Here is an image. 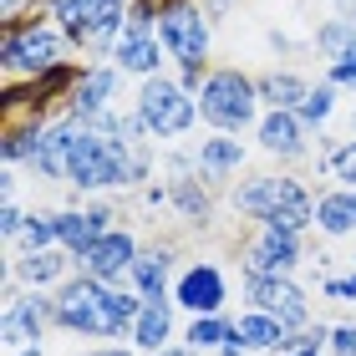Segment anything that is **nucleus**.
<instances>
[{
    "label": "nucleus",
    "mask_w": 356,
    "mask_h": 356,
    "mask_svg": "<svg viewBox=\"0 0 356 356\" xmlns=\"http://www.w3.org/2000/svg\"><path fill=\"white\" fill-rule=\"evenodd\" d=\"M250 138H254V148L265 158H275L280 168H296L305 158H316V133L296 118V112H265Z\"/></svg>",
    "instance_id": "obj_11"
},
{
    "label": "nucleus",
    "mask_w": 356,
    "mask_h": 356,
    "mask_svg": "<svg viewBox=\"0 0 356 356\" xmlns=\"http://www.w3.org/2000/svg\"><path fill=\"white\" fill-rule=\"evenodd\" d=\"M138 254H143L138 229H133V224H118V229L102 234V239L82 254V260H76V270H87V275H97V280H107V285H127Z\"/></svg>",
    "instance_id": "obj_14"
},
{
    "label": "nucleus",
    "mask_w": 356,
    "mask_h": 356,
    "mask_svg": "<svg viewBox=\"0 0 356 356\" xmlns=\"http://www.w3.org/2000/svg\"><path fill=\"white\" fill-rule=\"evenodd\" d=\"M285 321H275L270 311H254V305H239L234 316V341H245L250 356H280L285 351Z\"/></svg>",
    "instance_id": "obj_23"
},
{
    "label": "nucleus",
    "mask_w": 356,
    "mask_h": 356,
    "mask_svg": "<svg viewBox=\"0 0 356 356\" xmlns=\"http://www.w3.org/2000/svg\"><path fill=\"white\" fill-rule=\"evenodd\" d=\"M153 356H199L193 346H184V341H173V346H163V351H153Z\"/></svg>",
    "instance_id": "obj_41"
},
{
    "label": "nucleus",
    "mask_w": 356,
    "mask_h": 356,
    "mask_svg": "<svg viewBox=\"0 0 356 356\" xmlns=\"http://www.w3.org/2000/svg\"><path fill=\"white\" fill-rule=\"evenodd\" d=\"M118 229V209L107 199H87V204H67L56 209V245L72 254V260H82V254L97 245L102 234Z\"/></svg>",
    "instance_id": "obj_12"
},
{
    "label": "nucleus",
    "mask_w": 356,
    "mask_h": 356,
    "mask_svg": "<svg viewBox=\"0 0 356 356\" xmlns=\"http://www.w3.org/2000/svg\"><path fill=\"white\" fill-rule=\"evenodd\" d=\"M346 10H351V15H356V0H351V6H346Z\"/></svg>",
    "instance_id": "obj_44"
},
{
    "label": "nucleus",
    "mask_w": 356,
    "mask_h": 356,
    "mask_svg": "<svg viewBox=\"0 0 356 356\" xmlns=\"http://www.w3.org/2000/svg\"><path fill=\"white\" fill-rule=\"evenodd\" d=\"M311 51L321 67H331V61H341L356 51V15L341 10V15H326V21L316 26V36H311Z\"/></svg>",
    "instance_id": "obj_28"
},
{
    "label": "nucleus",
    "mask_w": 356,
    "mask_h": 356,
    "mask_svg": "<svg viewBox=\"0 0 356 356\" xmlns=\"http://www.w3.org/2000/svg\"><path fill=\"white\" fill-rule=\"evenodd\" d=\"M178 341L193 346V351H219L224 341H234V316L224 311V316H188L184 321V331H178Z\"/></svg>",
    "instance_id": "obj_30"
},
{
    "label": "nucleus",
    "mask_w": 356,
    "mask_h": 356,
    "mask_svg": "<svg viewBox=\"0 0 356 356\" xmlns=\"http://www.w3.org/2000/svg\"><path fill=\"white\" fill-rule=\"evenodd\" d=\"M51 331H56V290H21L0 311V346L6 351L41 346Z\"/></svg>",
    "instance_id": "obj_9"
},
{
    "label": "nucleus",
    "mask_w": 356,
    "mask_h": 356,
    "mask_svg": "<svg viewBox=\"0 0 356 356\" xmlns=\"http://www.w3.org/2000/svg\"><path fill=\"white\" fill-rule=\"evenodd\" d=\"M118 97H122V72L112 67V61H87L82 67V82L72 87L67 97V118H76L82 127H92L97 118H107L112 107H118Z\"/></svg>",
    "instance_id": "obj_13"
},
{
    "label": "nucleus",
    "mask_w": 356,
    "mask_h": 356,
    "mask_svg": "<svg viewBox=\"0 0 356 356\" xmlns=\"http://www.w3.org/2000/svg\"><path fill=\"white\" fill-rule=\"evenodd\" d=\"M72 56H76V46L51 15L0 21V72H6V82H15V76H41V72L61 67V61H72Z\"/></svg>",
    "instance_id": "obj_4"
},
{
    "label": "nucleus",
    "mask_w": 356,
    "mask_h": 356,
    "mask_svg": "<svg viewBox=\"0 0 356 356\" xmlns=\"http://www.w3.org/2000/svg\"><path fill=\"white\" fill-rule=\"evenodd\" d=\"M15 250H61L56 245V209H31L26 214V229H21V239H15Z\"/></svg>",
    "instance_id": "obj_31"
},
{
    "label": "nucleus",
    "mask_w": 356,
    "mask_h": 356,
    "mask_svg": "<svg viewBox=\"0 0 356 356\" xmlns=\"http://www.w3.org/2000/svg\"><path fill=\"white\" fill-rule=\"evenodd\" d=\"M321 300H331V305H356V265H351V270H326V275H321Z\"/></svg>",
    "instance_id": "obj_32"
},
{
    "label": "nucleus",
    "mask_w": 356,
    "mask_h": 356,
    "mask_svg": "<svg viewBox=\"0 0 356 356\" xmlns=\"http://www.w3.org/2000/svg\"><path fill=\"white\" fill-rule=\"evenodd\" d=\"M214 356H250V346H245V341H224Z\"/></svg>",
    "instance_id": "obj_40"
},
{
    "label": "nucleus",
    "mask_w": 356,
    "mask_h": 356,
    "mask_svg": "<svg viewBox=\"0 0 356 356\" xmlns=\"http://www.w3.org/2000/svg\"><path fill=\"white\" fill-rule=\"evenodd\" d=\"M254 87H260L265 112H296L311 92V76L296 67H270V72H254Z\"/></svg>",
    "instance_id": "obj_25"
},
{
    "label": "nucleus",
    "mask_w": 356,
    "mask_h": 356,
    "mask_svg": "<svg viewBox=\"0 0 356 356\" xmlns=\"http://www.w3.org/2000/svg\"><path fill=\"white\" fill-rule=\"evenodd\" d=\"M158 15H163V0H133L127 6V31H158Z\"/></svg>",
    "instance_id": "obj_33"
},
{
    "label": "nucleus",
    "mask_w": 356,
    "mask_h": 356,
    "mask_svg": "<svg viewBox=\"0 0 356 356\" xmlns=\"http://www.w3.org/2000/svg\"><path fill=\"white\" fill-rule=\"evenodd\" d=\"M204 6H209V15H214V21H224V15H229V6H234V0H204Z\"/></svg>",
    "instance_id": "obj_39"
},
{
    "label": "nucleus",
    "mask_w": 356,
    "mask_h": 356,
    "mask_svg": "<svg viewBox=\"0 0 356 356\" xmlns=\"http://www.w3.org/2000/svg\"><path fill=\"white\" fill-rule=\"evenodd\" d=\"M133 158L138 148L122 133H102V127H82L67 163V188L82 199H107L118 188H133Z\"/></svg>",
    "instance_id": "obj_2"
},
{
    "label": "nucleus",
    "mask_w": 356,
    "mask_h": 356,
    "mask_svg": "<svg viewBox=\"0 0 356 356\" xmlns=\"http://www.w3.org/2000/svg\"><path fill=\"white\" fill-rule=\"evenodd\" d=\"M305 265V234L254 224L250 239L239 245V275H300Z\"/></svg>",
    "instance_id": "obj_10"
},
{
    "label": "nucleus",
    "mask_w": 356,
    "mask_h": 356,
    "mask_svg": "<svg viewBox=\"0 0 356 356\" xmlns=\"http://www.w3.org/2000/svg\"><path fill=\"white\" fill-rule=\"evenodd\" d=\"M26 214L31 209H21L15 199H6V209H0V239H6L10 250H15V239H21V229H26Z\"/></svg>",
    "instance_id": "obj_34"
},
{
    "label": "nucleus",
    "mask_w": 356,
    "mask_h": 356,
    "mask_svg": "<svg viewBox=\"0 0 356 356\" xmlns=\"http://www.w3.org/2000/svg\"><path fill=\"white\" fill-rule=\"evenodd\" d=\"M6 356H46V346H21V351H6Z\"/></svg>",
    "instance_id": "obj_43"
},
{
    "label": "nucleus",
    "mask_w": 356,
    "mask_h": 356,
    "mask_svg": "<svg viewBox=\"0 0 356 356\" xmlns=\"http://www.w3.org/2000/svg\"><path fill=\"white\" fill-rule=\"evenodd\" d=\"M316 178L341 184V188H356V138L321 133V143H316Z\"/></svg>",
    "instance_id": "obj_27"
},
{
    "label": "nucleus",
    "mask_w": 356,
    "mask_h": 356,
    "mask_svg": "<svg viewBox=\"0 0 356 356\" xmlns=\"http://www.w3.org/2000/svg\"><path fill=\"white\" fill-rule=\"evenodd\" d=\"M321 76H326V82H336L346 97H356V51L341 56V61H331V67H321Z\"/></svg>",
    "instance_id": "obj_35"
},
{
    "label": "nucleus",
    "mask_w": 356,
    "mask_h": 356,
    "mask_svg": "<svg viewBox=\"0 0 356 356\" xmlns=\"http://www.w3.org/2000/svg\"><path fill=\"white\" fill-rule=\"evenodd\" d=\"M72 356H143L138 346L127 341H102V346H87V351H72Z\"/></svg>",
    "instance_id": "obj_38"
},
{
    "label": "nucleus",
    "mask_w": 356,
    "mask_h": 356,
    "mask_svg": "<svg viewBox=\"0 0 356 356\" xmlns=\"http://www.w3.org/2000/svg\"><path fill=\"white\" fill-rule=\"evenodd\" d=\"M265 118V102H260V87L245 67L234 61H214L199 87V122L209 133H234V138H250Z\"/></svg>",
    "instance_id": "obj_3"
},
{
    "label": "nucleus",
    "mask_w": 356,
    "mask_h": 356,
    "mask_svg": "<svg viewBox=\"0 0 356 356\" xmlns=\"http://www.w3.org/2000/svg\"><path fill=\"white\" fill-rule=\"evenodd\" d=\"M46 0H0V21H21V15H36Z\"/></svg>",
    "instance_id": "obj_37"
},
{
    "label": "nucleus",
    "mask_w": 356,
    "mask_h": 356,
    "mask_svg": "<svg viewBox=\"0 0 356 356\" xmlns=\"http://www.w3.org/2000/svg\"><path fill=\"white\" fill-rule=\"evenodd\" d=\"M178 270H184V265H178V245H173V239H158V245H143L133 275H127V285H133L143 300H163V296H173Z\"/></svg>",
    "instance_id": "obj_17"
},
{
    "label": "nucleus",
    "mask_w": 356,
    "mask_h": 356,
    "mask_svg": "<svg viewBox=\"0 0 356 356\" xmlns=\"http://www.w3.org/2000/svg\"><path fill=\"white\" fill-rule=\"evenodd\" d=\"M341 87H336V82H326V76H316V82H311V92H305V102L296 107V118L305 122V127H311V133H326V127L336 122V112H341Z\"/></svg>",
    "instance_id": "obj_29"
},
{
    "label": "nucleus",
    "mask_w": 356,
    "mask_h": 356,
    "mask_svg": "<svg viewBox=\"0 0 356 356\" xmlns=\"http://www.w3.org/2000/svg\"><path fill=\"white\" fill-rule=\"evenodd\" d=\"M193 158H199V178L204 184L224 188V184H234V178L245 173L250 148H245V138H234V133H209V138L193 143Z\"/></svg>",
    "instance_id": "obj_16"
},
{
    "label": "nucleus",
    "mask_w": 356,
    "mask_h": 356,
    "mask_svg": "<svg viewBox=\"0 0 356 356\" xmlns=\"http://www.w3.org/2000/svg\"><path fill=\"white\" fill-rule=\"evenodd\" d=\"M214 15H209L204 0H163V15H158V41L173 67H214Z\"/></svg>",
    "instance_id": "obj_6"
},
{
    "label": "nucleus",
    "mask_w": 356,
    "mask_h": 356,
    "mask_svg": "<svg viewBox=\"0 0 356 356\" xmlns=\"http://www.w3.org/2000/svg\"><path fill=\"white\" fill-rule=\"evenodd\" d=\"M214 184H204L199 173H188V178H168V209L184 224H199V229H209L214 224Z\"/></svg>",
    "instance_id": "obj_24"
},
{
    "label": "nucleus",
    "mask_w": 356,
    "mask_h": 356,
    "mask_svg": "<svg viewBox=\"0 0 356 356\" xmlns=\"http://www.w3.org/2000/svg\"><path fill=\"white\" fill-rule=\"evenodd\" d=\"M133 0H46V6L36 10V15H51V21L72 36V46H76V56H82V41H87V31L97 26V21H107V15H122Z\"/></svg>",
    "instance_id": "obj_19"
},
{
    "label": "nucleus",
    "mask_w": 356,
    "mask_h": 356,
    "mask_svg": "<svg viewBox=\"0 0 356 356\" xmlns=\"http://www.w3.org/2000/svg\"><path fill=\"white\" fill-rule=\"evenodd\" d=\"M290 356H331L326 346H300V351H290Z\"/></svg>",
    "instance_id": "obj_42"
},
{
    "label": "nucleus",
    "mask_w": 356,
    "mask_h": 356,
    "mask_svg": "<svg viewBox=\"0 0 356 356\" xmlns=\"http://www.w3.org/2000/svg\"><path fill=\"white\" fill-rule=\"evenodd\" d=\"M234 300V285H229V270H224L219 260H209V254H199V260H188L184 270H178L173 280V305L184 316H224Z\"/></svg>",
    "instance_id": "obj_8"
},
{
    "label": "nucleus",
    "mask_w": 356,
    "mask_h": 356,
    "mask_svg": "<svg viewBox=\"0 0 356 356\" xmlns=\"http://www.w3.org/2000/svg\"><path fill=\"white\" fill-rule=\"evenodd\" d=\"M239 300L254 311H270L275 321H285V331H305L316 321L311 290L296 275H239Z\"/></svg>",
    "instance_id": "obj_7"
},
{
    "label": "nucleus",
    "mask_w": 356,
    "mask_h": 356,
    "mask_svg": "<svg viewBox=\"0 0 356 356\" xmlns=\"http://www.w3.org/2000/svg\"><path fill=\"white\" fill-rule=\"evenodd\" d=\"M178 305H173V296H163V300H143V311H138V321H133V336H127V346H138L143 356H153V351H163V346H173L178 341Z\"/></svg>",
    "instance_id": "obj_21"
},
{
    "label": "nucleus",
    "mask_w": 356,
    "mask_h": 356,
    "mask_svg": "<svg viewBox=\"0 0 356 356\" xmlns=\"http://www.w3.org/2000/svg\"><path fill=\"white\" fill-rule=\"evenodd\" d=\"M143 296L133 285H107L97 275L76 270L56 285V331L76 341H127Z\"/></svg>",
    "instance_id": "obj_1"
},
{
    "label": "nucleus",
    "mask_w": 356,
    "mask_h": 356,
    "mask_svg": "<svg viewBox=\"0 0 356 356\" xmlns=\"http://www.w3.org/2000/svg\"><path fill=\"white\" fill-rule=\"evenodd\" d=\"M133 112L143 118L148 138H153V143H163V148L184 143L193 127H199V97H193L188 87H178V76H173V72L138 82V92H133Z\"/></svg>",
    "instance_id": "obj_5"
},
{
    "label": "nucleus",
    "mask_w": 356,
    "mask_h": 356,
    "mask_svg": "<svg viewBox=\"0 0 356 356\" xmlns=\"http://www.w3.org/2000/svg\"><path fill=\"white\" fill-rule=\"evenodd\" d=\"M76 138H82V122L67 118V112H56V118L46 122V133L36 143V153H31L26 173L36 178V184H67V163H72Z\"/></svg>",
    "instance_id": "obj_15"
},
{
    "label": "nucleus",
    "mask_w": 356,
    "mask_h": 356,
    "mask_svg": "<svg viewBox=\"0 0 356 356\" xmlns=\"http://www.w3.org/2000/svg\"><path fill=\"white\" fill-rule=\"evenodd\" d=\"M6 275L21 290H56L67 275H76V260L67 250H10V265H6Z\"/></svg>",
    "instance_id": "obj_18"
},
{
    "label": "nucleus",
    "mask_w": 356,
    "mask_h": 356,
    "mask_svg": "<svg viewBox=\"0 0 356 356\" xmlns=\"http://www.w3.org/2000/svg\"><path fill=\"white\" fill-rule=\"evenodd\" d=\"M56 112H31V118H6V138H0V158H6V168H26L31 153H36V143L46 133V122H51Z\"/></svg>",
    "instance_id": "obj_26"
},
{
    "label": "nucleus",
    "mask_w": 356,
    "mask_h": 356,
    "mask_svg": "<svg viewBox=\"0 0 356 356\" xmlns=\"http://www.w3.org/2000/svg\"><path fill=\"white\" fill-rule=\"evenodd\" d=\"M326 351H331V356H356V321H336Z\"/></svg>",
    "instance_id": "obj_36"
},
{
    "label": "nucleus",
    "mask_w": 356,
    "mask_h": 356,
    "mask_svg": "<svg viewBox=\"0 0 356 356\" xmlns=\"http://www.w3.org/2000/svg\"><path fill=\"white\" fill-rule=\"evenodd\" d=\"M112 67L122 76H133V82H148V76H163L173 61L163 51V41H158V31H127L118 41V51H112Z\"/></svg>",
    "instance_id": "obj_20"
},
{
    "label": "nucleus",
    "mask_w": 356,
    "mask_h": 356,
    "mask_svg": "<svg viewBox=\"0 0 356 356\" xmlns=\"http://www.w3.org/2000/svg\"><path fill=\"white\" fill-rule=\"evenodd\" d=\"M316 234L321 239H351L356 234V188L326 184L316 193Z\"/></svg>",
    "instance_id": "obj_22"
}]
</instances>
